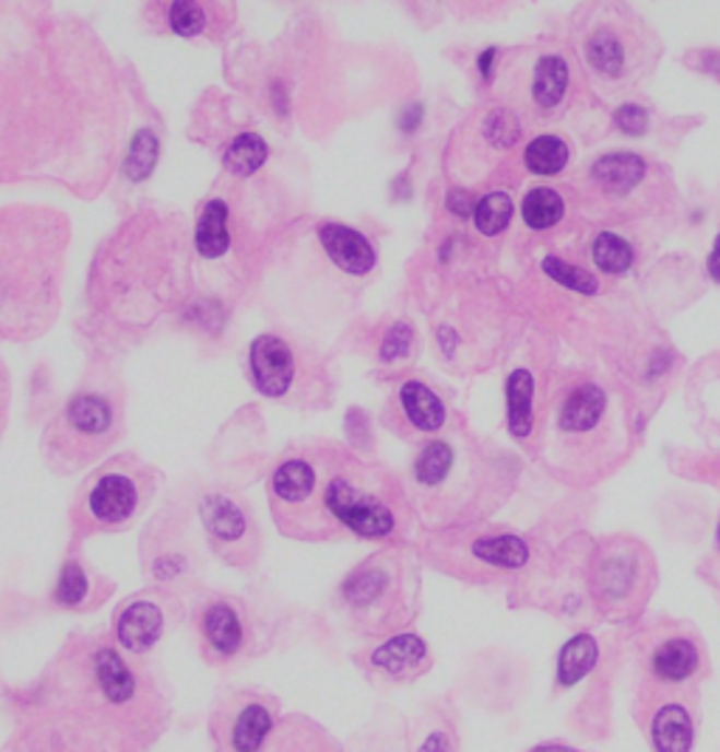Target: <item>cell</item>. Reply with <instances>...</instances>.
Returning <instances> with one entry per match:
<instances>
[{
    "label": "cell",
    "instance_id": "obj_19",
    "mask_svg": "<svg viewBox=\"0 0 720 752\" xmlns=\"http://www.w3.org/2000/svg\"><path fill=\"white\" fill-rule=\"evenodd\" d=\"M397 409L403 414L405 426L416 434H437L445 428V403L423 380H405L397 392Z\"/></svg>",
    "mask_w": 720,
    "mask_h": 752
},
{
    "label": "cell",
    "instance_id": "obj_20",
    "mask_svg": "<svg viewBox=\"0 0 720 752\" xmlns=\"http://www.w3.org/2000/svg\"><path fill=\"white\" fill-rule=\"evenodd\" d=\"M262 752H341V747L307 716H282Z\"/></svg>",
    "mask_w": 720,
    "mask_h": 752
},
{
    "label": "cell",
    "instance_id": "obj_2",
    "mask_svg": "<svg viewBox=\"0 0 720 752\" xmlns=\"http://www.w3.org/2000/svg\"><path fill=\"white\" fill-rule=\"evenodd\" d=\"M66 223L43 209L0 212V336L32 339L57 314Z\"/></svg>",
    "mask_w": 720,
    "mask_h": 752
},
{
    "label": "cell",
    "instance_id": "obj_11",
    "mask_svg": "<svg viewBox=\"0 0 720 752\" xmlns=\"http://www.w3.org/2000/svg\"><path fill=\"white\" fill-rule=\"evenodd\" d=\"M279 719V702L268 693L228 691L212 710L214 752H262Z\"/></svg>",
    "mask_w": 720,
    "mask_h": 752
},
{
    "label": "cell",
    "instance_id": "obj_16",
    "mask_svg": "<svg viewBox=\"0 0 720 752\" xmlns=\"http://www.w3.org/2000/svg\"><path fill=\"white\" fill-rule=\"evenodd\" d=\"M364 671L375 677H386L391 682H409L428 668V646L416 634H391L377 648H371L364 659L357 657Z\"/></svg>",
    "mask_w": 720,
    "mask_h": 752
},
{
    "label": "cell",
    "instance_id": "obj_9",
    "mask_svg": "<svg viewBox=\"0 0 720 752\" xmlns=\"http://www.w3.org/2000/svg\"><path fill=\"white\" fill-rule=\"evenodd\" d=\"M0 752H130L110 732L66 713L21 707L17 727Z\"/></svg>",
    "mask_w": 720,
    "mask_h": 752
},
{
    "label": "cell",
    "instance_id": "obj_36",
    "mask_svg": "<svg viewBox=\"0 0 720 752\" xmlns=\"http://www.w3.org/2000/svg\"><path fill=\"white\" fill-rule=\"evenodd\" d=\"M543 271H546L557 285L568 287V291L589 293L591 296V293H597V287H600L594 273L582 271V268L577 266H568V262L557 260V257H546V260H543Z\"/></svg>",
    "mask_w": 720,
    "mask_h": 752
},
{
    "label": "cell",
    "instance_id": "obj_21",
    "mask_svg": "<svg viewBox=\"0 0 720 752\" xmlns=\"http://www.w3.org/2000/svg\"><path fill=\"white\" fill-rule=\"evenodd\" d=\"M609 398L597 384H580L563 400L560 414H557V426L563 434H586L594 432L597 423L605 414Z\"/></svg>",
    "mask_w": 720,
    "mask_h": 752
},
{
    "label": "cell",
    "instance_id": "obj_8",
    "mask_svg": "<svg viewBox=\"0 0 720 752\" xmlns=\"http://www.w3.org/2000/svg\"><path fill=\"white\" fill-rule=\"evenodd\" d=\"M425 555L437 569L453 575L484 573H516L532 559L523 536L516 533H462L442 530L425 544Z\"/></svg>",
    "mask_w": 720,
    "mask_h": 752
},
{
    "label": "cell",
    "instance_id": "obj_30",
    "mask_svg": "<svg viewBox=\"0 0 720 752\" xmlns=\"http://www.w3.org/2000/svg\"><path fill=\"white\" fill-rule=\"evenodd\" d=\"M264 161H268V144L257 133H239L223 153L225 169L232 175H239V178L259 173L264 167Z\"/></svg>",
    "mask_w": 720,
    "mask_h": 752
},
{
    "label": "cell",
    "instance_id": "obj_23",
    "mask_svg": "<svg viewBox=\"0 0 720 752\" xmlns=\"http://www.w3.org/2000/svg\"><path fill=\"white\" fill-rule=\"evenodd\" d=\"M693 739V719L684 707L670 702V705L656 710L653 721H650V744L656 752H689Z\"/></svg>",
    "mask_w": 720,
    "mask_h": 752
},
{
    "label": "cell",
    "instance_id": "obj_7",
    "mask_svg": "<svg viewBox=\"0 0 720 752\" xmlns=\"http://www.w3.org/2000/svg\"><path fill=\"white\" fill-rule=\"evenodd\" d=\"M125 437V412L119 398L105 389H80L66 400L48 423L43 457L54 473L91 471Z\"/></svg>",
    "mask_w": 720,
    "mask_h": 752
},
{
    "label": "cell",
    "instance_id": "obj_44",
    "mask_svg": "<svg viewBox=\"0 0 720 752\" xmlns=\"http://www.w3.org/2000/svg\"><path fill=\"white\" fill-rule=\"evenodd\" d=\"M420 121H423V107H420V105L405 107L403 119H400V125H403L405 133H414L416 127H420Z\"/></svg>",
    "mask_w": 720,
    "mask_h": 752
},
{
    "label": "cell",
    "instance_id": "obj_42",
    "mask_svg": "<svg viewBox=\"0 0 720 752\" xmlns=\"http://www.w3.org/2000/svg\"><path fill=\"white\" fill-rule=\"evenodd\" d=\"M416 752H453V736L450 732H430Z\"/></svg>",
    "mask_w": 720,
    "mask_h": 752
},
{
    "label": "cell",
    "instance_id": "obj_34",
    "mask_svg": "<svg viewBox=\"0 0 720 752\" xmlns=\"http://www.w3.org/2000/svg\"><path fill=\"white\" fill-rule=\"evenodd\" d=\"M155 161H158V136L153 130H139L132 136L121 169L130 180H144L155 169Z\"/></svg>",
    "mask_w": 720,
    "mask_h": 752
},
{
    "label": "cell",
    "instance_id": "obj_18",
    "mask_svg": "<svg viewBox=\"0 0 720 752\" xmlns=\"http://www.w3.org/2000/svg\"><path fill=\"white\" fill-rule=\"evenodd\" d=\"M318 240H321V248L327 251V257L341 271L352 273V277H364V273H369L375 268V248H371V243L357 228L327 220V223L318 226Z\"/></svg>",
    "mask_w": 720,
    "mask_h": 752
},
{
    "label": "cell",
    "instance_id": "obj_5",
    "mask_svg": "<svg viewBox=\"0 0 720 752\" xmlns=\"http://www.w3.org/2000/svg\"><path fill=\"white\" fill-rule=\"evenodd\" d=\"M161 471L135 454H116L87 471L71 502L76 539L125 533L153 505L161 491Z\"/></svg>",
    "mask_w": 720,
    "mask_h": 752
},
{
    "label": "cell",
    "instance_id": "obj_47",
    "mask_svg": "<svg viewBox=\"0 0 720 752\" xmlns=\"http://www.w3.org/2000/svg\"><path fill=\"white\" fill-rule=\"evenodd\" d=\"M670 364V355L668 353H659L656 355V361H650V375H661L664 369H668Z\"/></svg>",
    "mask_w": 720,
    "mask_h": 752
},
{
    "label": "cell",
    "instance_id": "obj_25",
    "mask_svg": "<svg viewBox=\"0 0 720 752\" xmlns=\"http://www.w3.org/2000/svg\"><path fill=\"white\" fill-rule=\"evenodd\" d=\"M645 173H648V167L636 153L602 155L591 169L597 184L609 195H628L645 178Z\"/></svg>",
    "mask_w": 720,
    "mask_h": 752
},
{
    "label": "cell",
    "instance_id": "obj_49",
    "mask_svg": "<svg viewBox=\"0 0 720 752\" xmlns=\"http://www.w3.org/2000/svg\"><path fill=\"white\" fill-rule=\"evenodd\" d=\"M718 553H720V521H718Z\"/></svg>",
    "mask_w": 720,
    "mask_h": 752
},
{
    "label": "cell",
    "instance_id": "obj_24",
    "mask_svg": "<svg viewBox=\"0 0 720 752\" xmlns=\"http://www.w3.org/2000/svg\"><path fill=\"white\" fill-rule=\"evenodd\" d=\"M194 248L203 260H217L232 248V232H228V203L223 198H212L203 207L194 228Z\"/></svg>",
    "mask_w": 720,
    "mask_h": 752
},
{
    "label": "cell",
    "instance_id": "obj_15",
    "mask_svg": "<svg viewBox=\"0 0 720 752\" xmlns=\"http://www.w3.org/2000/svg\"><path fill=\"white\" fill-rule=\"evenodd\" d=\"M248 364H251V384L262 398L284 400L291 398L293 384H296V355H293L291 344L282 336L264 333L251 341V353H248Z\"/></svg>",
    "mask_w": 720,
    "mask_h": 752
},
{
    "label": "cell",
    "instance_id": "obj_38",
    "mask_svg": "<svg viewBox=\"0 0 720 752\" xmlns=\"http://www.w3.org/2000/svg\"><path fill=\"white\" fill-rule=\"evenodd\" d=\"M484 133H487V139L493 141L496 146H512L518 141V136H521V127H518V119L509 110H493V114L487 116V121H484Z\"/></svg>",
    "mask_w": 720,
    "mask_h": 752
},
{
    "label": "cell",
    "instance_id": "obj_22",
    "mask_svg": "<svg viewBox=\"0 0 720 752\" xmlns=\"http://www.w3.org/2000/svg\"><path fill=\"white\" fill-rule=\"evenodd\" d=\"M700 668V648L689 637H670L659 643L650 657V671L661 682H687Z\"/></svg>",
    "mask_w": 720,
    "mask_h": 752
},
{
    "label": "cell",
    "instance_id": "obj_10",
    "mask_svg": "<svg viewBox=\"0 0 720 752\" xmlns=\"http://www.w3.org/2000/svg\"><path fill=\"white\" fill-rule=\"evenodd\" d=\"M198 516L212 553L225 564L248 569L259 561L262 536L251 507L232 491H205L198 502Z\"/></svg>",
    "mask_w": 720,
    "mask_h": 752
},
{
    "label": "cell",
    "instance_id": "obj_14",
    "mask_svg": "<svg viewBox=\"0 0 720 752\" xmlns=\"http://www.w3.org/2000/svg\"><path fill=\"white\" fill-rule=\"evenodd\" d=\"M166 632L164 595H135L113 618V639L132 657L153 651Z\"/></svg>",
    "mask_w": 720,
    "mask_h": 752
},
{
    "label": "cell",
    "instance_id": "obj_1",
    "mask_svg": "<svg viewBox=\"0 0 720 752\" xmlns=\"http://www.w3.org/2000/svg\"><path fill=\"white\" fill-rule=\"evenodd\" d=\"M110 732L130 752H150L173 719L169 693L139 657L107 634H71L21 696Z\"/></svg>",
    "mask_w": 720,
    "mask_h": 752
},
{
    "label": "cell",
    "instance_id": "obj_31",
    "mask_svg": "<svg viewBox=\"0 0 720 752\" xmlns=\"http://www.w3.org/2000/svg\"><path fill=\"white\" fill-rule=\"evenodd\" d=\"M523 164L532 175H557L568 164V144L557 136H538L523 153Z\"/></svg>",
    "mask_w": 720,
    "mask_h": 752
},
{
    "label": "cell",
    "instance_id": "obj_3",
    "mask_svg": "<svg viewBox=\"0 0 720 752\" xmlns=\"http://www.w3.org/2000/svg\"><path fill=\"white\" fill-rule=\"evenodd\" d=\"M324 505L335 539L355 536L380 544H403L411 521H416L403 482L344 446L332 451Z\"/></svg>",
    "mask_w": 720,
    "mask_h": 752
},
{
    "label": "cell",
    "instance_id": "obj_6",
    "mask_svg": "<svg viewBox=\"0 0 720 752\" xmlns=\"http://www.w3.org/2000/svg\"><path fill=\"white\" fill-rule=\"evenodd\" d=\"M335 443L296 446L282 454L268 477V505L273 525L296 541H335L327 516V473Z\"/></svg>",
    "mask_w": 720,
    "mask_h": 752
},
{
    "label": "cell",
    "instance_id": "obj_33",
    "mask_svg": "<svg viewBox=\"0 0 720 752\" xmlns=\"http://www.w3.org/2000/svg\"><path fill=\"white\" fill-rule=\"evenodd\" d=\"M512 212H516V203H512V198L507 192H489L476 203L473 223H476V228L484 237H496V234H501L509 226Z\"/></svg>",
    "mask_w": 720,
    "mask_h": 752
},
{
    "label": "cell",
    "instance_id": "obj_26",
    "mask_svg": "<svg viewBox=\"0 0 720 752\" xmlns=\"http://www.w3.org/2000/svg\"><path fill=\"white\" fill-rule=\"evenodd\" d=\"M586 62L605 80H616L628 68L625 37L614 28H600L586 40Z\"/></svg>",
    "mask_w": 720,
    "mask_h": 752
},
{
    "label": "cell",
    "instance_id": "obj_48",
    "mask_svg": "<svg viewBox=\"0 0 720 752\" xmlns=\"http://www.w3.org/2000/svg\"><path fill=\"white\" fill-rule=\"evenodd\" d=\"M532 752H577V750H571V747H563V744H541V747H535Z\"/></svg>",
    "mask_w": 720,
    "mask_h": 752
},
{
    "label": "cell",
    "instance_id": "obj_13",
    "mask_svg": "<svg viewBox=\"0 0 720 752\" xmlns=\"http://www.w3.org/2000/svg\"><path fill=\"white\" fill-rule=\"evenodd\" d=\"M194 632L205 662L223 666L243 651L248 623L237 600L209 598L194 614Z\"/></svg>",
    "mask_w": 720,
    "mask_h": 752
},
{
    "label": "cell",
    "instance_id": "obj_46",
    "mask_svg": "<svg viewBox=\"0 0 720 752\" xmlns=\"http://www.w3.org/2000/svg\"><path fill=\"white\" fill-rule=\"evenodd\" d=\"M493 60H496V48H487V51L479 57V71H482L484 80H489V77H493Z\"/></svg>",
    "mask_w": 720,
    "mask_h": 752
},
{
    "label": "cell",
    "instance_id": "obj_32",
    "mask_svg": "<svg viewBox=\"0 0 720 752\" xmlns=\"http://www.w3.org/2000/svg\"><path fill=\"white\" fill-rule=\"evenodd\" d=\"M523 223L535 232H543V228L557 226L566 214V203H563L560 195L555 189H532V192L523 198Z\"/></svg>",
    "mask_w": 720,
    "mask_h": 752
},
{
    "label": "cell",
    "instance_id": "obj_37",
    "mask_svg": "<svg viewBox=\"0 0 720 752\" xmlns=\"http://www.w3.org/2000/svg\"><path fill=\"white\" fill-rule=\"evenodd\" d=\"M169 26H173V32L178 37H186V40L200 37L205 28L203 7H200L198 0H173V7H169Z\"/></svg>",
    "mask_w": 720,
    "mask_h": 752
},
{
    "label": "cell",
    "instance_id": "obj_43",
    "mask_svg": "<svg viewBox=\"0 0 720 752\" xmlns=\"http://www.w3.org/2000/svg\"><path fill=\"white\" fill-rule=\"evenodd\" d=\"M9 395H12V387H9V373L3 361H0V434L7 428V418H9Z\"/></svg>",
    "mask_w": 720,
    "mask_h": 752
},
{
    "label": "cell",
    "instance_id": "obj_17",
    "mask_svg": "<svg viewBox=\"0 0 720 752\" xmlns=\"http://www.w3.org/2000/svg\"><path fill=\"white\" fill-rule=\"evenodd\" d=\"M113 592V586L107 584V578L96 575L91 566L85 564L76 555H68L60 566V575H57V589H54V600L57 607L62 609H87L99 607L102 600Z\"/></svg>",
    "mask_w": 720,
    "mask_h": 752
},
{
    "label": "cell",
    "instance_id": "obj_45",
    "mask_svg": "<svg viewBox=\"0 0 720 752\" xmlns=\"http://www.w3.org/2000/svg\"><path fill=\"white\" fill-rule=\"evenodd\" d=\"M707 268H709V277H712L715 282H720V234H718V240H715L712 254H709Z\"/></svg>",
    "mask_w": 720,
    "mask_h": 752
},
{
    "label": "cell",
    "instance_id": "obj_40",
    "mask_svg": "<svg viewBox=\"0 0 720 752\" xmlns=\"http://www.w3.org/2000/svg\"><path fill=\"white\" fill-rule=\"evenodd\" d=\"M614 121L622 133L641 136L645 130H648V110H645L641 105H622L614 114Z\"/></svg>",
    "mask_w": 720,
    "mask_h": 752
},
{
    "label": "cell",
    "instance_id": "obj_39",
    "mask_svg": "<svg viewBox=\"0 0 720 752\" xmlns=\"http://www.w3.org/2000/svg\"><path fill=\"white\" fill-rule=\"evenodd\" d=\"M411 346H414V330H411L405 321H397L394 327H389V333L383 336V344H380V361L391 364V361L409 359Z\"/></svg>",
    "mask_w": 720,
    "mask_h": 752
},
{
    "label": "cell",
    "instance_id": "obj_29",
    "mask_svg": "<svg viewBox=\"0 0 720 752\" xmlns=\"http://www.w3.org/2000/svg\"><path fill=\"white\" fill-rule=\"evenodd\" d=\"M568 87V66L563 57H543L532 77V99L538 107L548 110V107L560 105L563 94Z\"/></svg>",
    "mask_w": 720,
    "mask_h": 752
},
{
    "label": "cell",
    "instance_id": "obj_41",
    "mask_svg": "<svg viewBox=\"0 0 720 752\" xmlns=\"http://www.w3.org/2000/svg\"><path fill=\"white\" fill-rule=\"evenodd\" d=\"M445 207H448L450 214L468 220V218H473V212H476V200H473V195L470 192H464V189H450Z\"/></svg>",
    "mask_w": 720,
    "mask_h": 752
},
{
    "label": "cell",
    "instance_id": "obj_4",
    "mask_svg": "<svg viewBox=\"0 0 720 752\" xmlns=\"http://www.w3.org/2000/svg\"><path fill=\"white\" fill-rule=\"evenodd\" d=\"M416 573L414 555L405 544H386L352 569L338 586V609L352 632L366 637H391L414 618Z\"/></svg>",
    "mask_w": 720,
    "mask_h": 752
},
{
    "label": "cell",
    "instance_id": "obj_35",
    "mask_svg": "<svg viewBox=\"0 0 720 752\" xmlns=\"http://www.w3.org/2000/svg\"><path fill=\"white\" fill-rule=\"evenodd\" d=\"M591 254H594V262L600 266V271L605 273H622L634 266V248H630L628 240H622L619 234H597Z\"/></svg>",
    "mask_w": 720,
    "mask_h": 752
},
{
    "label": "cell",
    "instance_id": "obj_12",
    "mask_svg": "<svg viewBox=\"0 0 720 752\" xmlns=\"http://www.w3.org/2000/svg\"><path fill=\"white\" fill-rule=\"evenodd\" d=\"M645 578V561L630 553L628 541L605 544V553L597 555L591 564V592L605 612L639 603L641 586L648 584Z\"/></svg>",
    "mask_w": 720,
    "mask_h": 752
},
{
    "label": "cell",
    "instance_id": "obj_27",
    "mask_svg": "<svg viewBox=\"0 0 720 752\" xmlns=\"http://www.w3.org/2000/svg\"><path fill=\"white\" fill-rule=\"evenodd\" d=\"M532 398H535V378L529 369H516L507 380V420L516 439H527L532 432V420H535Z\"/></svg>",
    "mask_w": 720,
    "mask_h": 752
},
{
    "label": "cell",
    "instance_id": "obj_28",
    "mask_svg": "<svg viewBox=\"0 0 720 752\" xmlns=\"http://www.w3.org/2000/svg\"><path fill=\"white\" fill-rule=\"evenodd\" d=\"M597 657H600V648H597V639L591 634H577L560 648V657H557V682L563 688H571L575 682H580L586 673L594 671Z\"/></svg>",
    "mask_w": 720,
    "mask_h": 752
}]
</instances>
